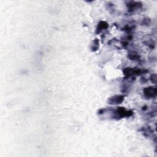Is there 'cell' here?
<instances>
[{"label": "cell", "instance_id": "6da1fadb", "mask_svg": "<svg viewBox=\"0 0 157 157\" xmlns=\"http://www.w3.org/2000/svg\"><path fill=\"white\" fill-rule=\"evenodd\" d=\"M132 114L133 112L132 110H127L124 107H119L115 109H113L112 118L115 120H119L124 117H129Z\"/></svg>", "mask_w": 157, "mask_h": 157}, {"label": "cell", "instance_id": "7a4b0ae2", "mask_svg": "<svg viewBox=\"0 0 157 157\" xmlns=\"http://www.w3.org/2000/svg\"><path fill=\"white\" fill-rule=\"evenodd\" d=\"M123 72L126 78H129L134 75H140L142 74H145L148 72V70L145 69H140L137 67H126L123 69Z\"/></svg>", "mask_w": 157, "mask_h": 157}, {"label": "cell", "instance_id": "3957f363", "mask_svg": "<svg viewBox=\"0 0 157 157\" xmlns=\"http://www.w3.org/2000/svg\"><path fill=\"white\" fill-rule=\"evenodd\" d=\"M144 96L147 99H151L155 98L157 94L156 87L153 86H150L146 87L143 90Z\"/></svg>", "mask_w": 157, "mask_h": 157}, {"label": "cell", "instance_id": "277c9868", "mask_svg": "<svg viewBox=\"0 0 157 157\" xmlns=\"http://www.w3.org/2000/svg\"><path fill=\"white\" fill-rule=\"evenodd\" d=\"M126 7L129 12H134V11L140 9L142 7V4L140 2H137L134 1H128L126 3Z\"/></svg>", "mask_w": 157, "mask_h": 157}, {"label": "cell", "instance_id": "5b68a950", "mask_svg": "<svg viewBox=\"0 0 157 157\" xmlns=\"http://www.w3.org/2000/svg\"><path fill=\"white\" fill-rule=\"evenodd\" d=\"M124 95H121V94L114 95L108 99L107 102L108 104L111 105L120 104L124 101Z\"/></svg>", "mask_w": 157, "mask_h": 157}, {"label": "cell", "instance_id": "8992f818", "mask_svg": "<svg viewBox=\"0 0 157 157\" xmlns=\"http://www.w3.org/2000/svg\"><path fill=\"white\" fill-rule=\"evenodd\" d=\"M108 27H109V25H108V23L106 21H100L98 23V25H97L95 33H96V34H98L101 32H102L103 30L106 29Z\"/></svg>", "mask_w": 157, "mask_h": 157}, {"label": "cell", "instance_id": "52a82bcc", "mask_svg": "<svg viewBox=\"0 0 157 157\" xmlns=\"http://www.w3.org/2000/svg\"><path fill=\"white\" fill-rule=\"evenodd\" d=\"M127 56L129 59L133 60V61H137V60L140 59V56L138 55V53L134 51L129 52L128 53Z\"/></svg>", "mask_w": 157, "mask_h": 157}, {"label": "cell", "instance_id": "ba28073f", "mask_svg": "<svg viewBox=\"0 0 157 157\" xmlns=\"http://www.w3.org/2000/svg\"><path fill=\"white\" fill-rule=\"evenodd\" d=\"M99 48V40L98 39H95L93 41V44L91 45V49L92 52H95Z\"/></svg>", "mask_w": 157, "mask_h": 157}, {"label": "cell", "instance_id": "9c48e42d", "mask_svg": "<svg viewBox=\"0 0 157 157\" xmlns=\"http://www.w3.org/2000/svg\"><path fill=\"white\" fill-rule=\"evenodd\" d=\"M150 80L151 81V82H153V83H156V74H152L150 75Z\"/></svg>", "mask_w": 157, "mask_h": 157}, {"label": "cell", "instance_id": "30bf717a", "mask_svg": "<svg viewBox=\"0 0 157 157\" xmlns=\"http://www.w3.org/2000/svg\"><path fill=\"white\" fill-rule=\"evenodd\" d=\"M150 23V20L149 18H144L143 20H142V24L143 25H149V24Z\"/></svg>", "mask_w": 157, "mask_h": 157}]
</instances>
